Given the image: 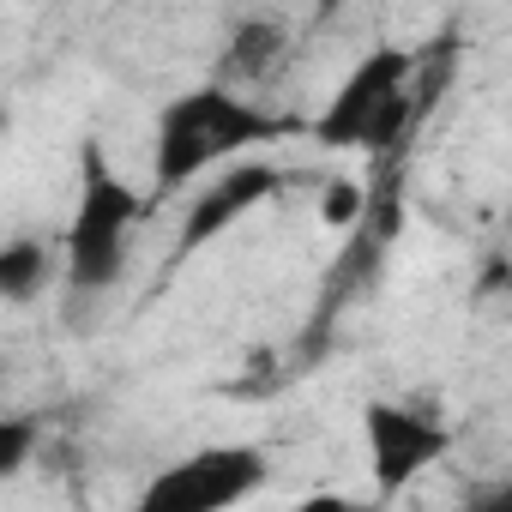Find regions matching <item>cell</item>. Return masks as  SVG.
Here are the masks:
<instances>
[{
	"mask_svg": "<svg viewBox=\"0 0 512 512\" xmlns=\"http://www.w3.org/2000/svg\"><path fill=\"white\" fill-rule=\"evenodd\" d=\"M284 133H290L284 115L247 103L229 79H205L193 91H175L157 109V127H151V187H145V205L157 211L163 199L193 187L205 169L241 157L247 145H272Z\"/></svg>",
	"mask_w": 512,
	"mask_h": 512,
	"instance_id": "6da1fadb",
	"label": "cell"
},
{
	"mask_svg": "<svg viewBox=\"0 0 512 512\" xmlns=\"http://www.w3.org/2000/svg\"><path fill=\"white\" fill-rule=\"evenodd\" d=\"M145 217H151L145 193L109 163V151L97 139H85L79 145V199H73V217L61 229V278L73 296L91 302L127 278L133 235Z\"/></svg>",
	"mask_w": 512,
	"mask_h": 512,
	"instance_id": "7a4b0ae2",
	"label": "cell"
},
{
	"mask_svg": "<svg viewBox=\"0 0 512 512\" xmlns=\"http://www.w3.org/2000/svg\"><path fill=\"white\" fill-rule=\"evenodd\" d=\"M410 79H416V55H410V49H398V43L368 49V55L338 79V91L326 97V109L314 115V139L332 145V151L386 157V151L404 145V133L416 127Z\"/></svg>",
	"mask_w": 512,
	"mask_h": 512,
	"instance_id": "3957f363",
	"label": "cell"
},
{
	"mask_svg": "<svg viewBox=\"0 0 512 512\" xmlns=\"http://www.w3.org/2000/svg\"><path fill=\"white\" fill-rule=\"evenodd\" d=\"M272 476L260 446H199L175 464H163L145 488H139V512H223L247 494H260Z\"/></svg>",
	"mask_w": 512,
	"mask_h": 512,
	"instance_id": "277c9868",
	"label": "cell"
},
{
	"mask_svg": "<svg viewBox=\"0 0 512 512\" xmlns=\"http://www.w3.org/2000/svg\"><path fill=\"white\" fill-rule=\"evenodd\" d=\"M362 446H368V470L380 500L404 494L422 470H434L452 446V428L416 404H392V398H368L362 404Z\"/></svg>",
	"mask_w": 512,
	"mask_h": 512,
	"instance_id": "5b68a950",
	"label": "cell"
},
{
	"mask_svg": "<svg viewBox=\"0 0 512 512\" xmlns=\"http://www.w3.org/2000/svg\"><path fill=\"white\" fill-rule=\"evenodd\" d=\"M284 187H290V169L229 157V163H223V175H211V181L193 193V205L181 211V229H175V241H169V272H175V266H187V260H199V253H205L217 235H229L247 211H260V205H266V199H278Z\"/></svg>",
	"mask_w": 512,
	"mask_h": 512,
	"instance_id": "8992f818",
	"label": "cell"
},
{
	"mask_svg": "<svg viewBox=\"0 0 512 512\" xmlns=\"http://www.w3.org/2000/svg\"><path fill=\"white\" fill-rule=\"evenodd\" d=\"M55 278H61V241H49L37 229H19L0 241V302L7 308L43 302Z\"/></svg>",
	"mask_w": 512,
	"mask_h": 512,
	"instance_id": "52a82bcc",
	"label": "cell"
},
{
	"mask_svg": "<svg viewBox=\"0 0 512 512\" xmlns=\"http://www.w3.org/2000/svg\"><path fill=\"white\" fill-rule=\"evenodd\" d=\"M284 49H290V31H284L278 19H247V25L229 37V49H223V67H217V79H229V73L266 79V73L284 61Z\"/></svg>",
	"mask_w": 512,
	"mask_h": 512,
	"instance_id": "ba28073f",
	"label": "cell"
},
{
	"mask_svg": "<svg viewBox=\"0 0 512 512\" xmlns=\"http://www.w3.org/2000/svg\"><path fill=\"white\" fill-rule=\"evenodd\" d=\"M37 440H43V422L37 416H7V410H0V482H13L31 464Z\"/></svg>",
	"mask_w": 512,
	"mask_h": 512,
	"instance_id": "9c48e42d",
	"label": "cell"
},
{
	"mask_svg": "<svg viewBox=\"0 0 512 512\" xmlns=\"http://www.w3.org/2000/svg\"><path fill=\"white\" fill-rule=\"evenodd\" d=\"M362 205H368V187L350 181V175H338V181L320 187V223H332V229H356L362 223Z\"/></svg>",
	"mask_w": 512,
	"mask_h": 512,
	"instance_id": "30bf717a",
	"label": "cell"
},
{
	"mask_svg": "<svg viewBox=\"0 0 512 512\" xmlns=\"http://www.w3.org/2000/svg\"><path fill=\"white\" fill-rule=\"evenodd\" d=\"M0 398H7V362H0Z\"/></svg>",
	"mask_w": 512,
	"mask_h": 512,
	"instance_id": "8fae6325",
	"label": "cell"
},
{
	"mask_svg": "<svg viewBox=\"0 0 512 512\" xmlns=\"http://www.w3.org/2000/svg\"><path fill=\"white\" fill-rule=\"evenodd\" d=\"M0 133H7V109H0Z\"/></svg>",
	"mask_w": 512,
	"mask_h": 512,
	"instance_id": "7c38bea8",
	"label": "cell"
}]
</instances>
